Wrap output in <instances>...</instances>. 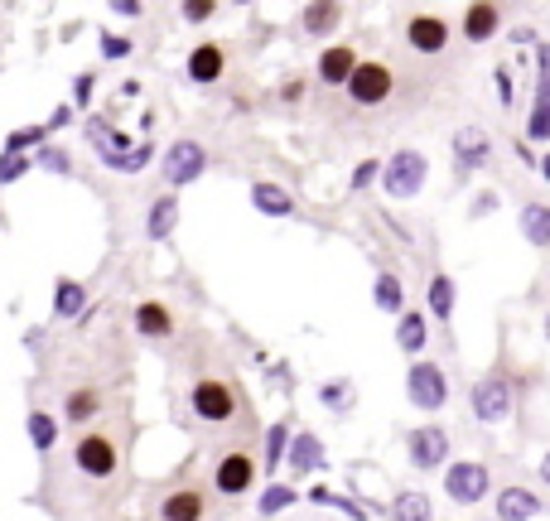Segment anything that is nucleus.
<instances>
[{
	"label": "nucleus",
	"instance_id": "17",
	"mask_svg": "<svg viewBox=\"0 0 550 521\" xmlns=\"http://www.w3.org/2000/svg\"><path fill=\"white\" fill-rule=\"evenodd\" d=\"M353 68H358V54H353L348 44H333V49H324V54H319V63H314V73H319V83H324V87H343Z\"/></svg>",
	"mask_w": 550,
	"mask_h": 521
},
{
	"label": "nucleus",
	"instance_id": "35",
	"mask_svg": "<svg viewBox=\"0 0 550 521\" xmlns=\"http://www.w3.org/2000/svg\"><path fill=\"white\" fill-rule=\"evenodd\" d=\"M319 401H324L329 411H348V406H353V386L348 382H324L319 386Z\"/></svg>",
	"mask_w": 550,
	"mask_h": 521
},
{
	"label": "nucleus",
	"instance_id": "5",
	"mask_svg": "<svg viewBox=\"0 0 550 521\" xmlns=\"http://www.w3.org/2000/svg\"><path fill=\"white\" fill-rule=\"evenodd\" d=\"M406 459L420 473L444 468V459H449V430L444 425H415L411 435H406Z\"/></svg>",
	"mask_w": 550,
	"mask_h": 521
},
{
	"label": "nucleus",
	"instance_id": "8",
	"mask_svg": "<svg viewBox=\"0 0 550 521\" xmlns=\"http://www.w3.org/2000/svg\"><path fill=\"white\" fill-rule=\"evenodd\" d=\"M193 415L208 420V425H227V420L237 415V396H232V386L218 382V377H203V382L193 386Z\"/></svg>",
	"mask_w": 550,
	"mask_h": 521
},
{
	"label": "nucleus",
	"instance_id": "38",
	"mask_svg": "<svg viewBox=\"0 0 550 521\" xmlns=\"http://www.w3.org/2000/svg\"><path fill=\"white\" fill-rule=\"evenodd\" d=\"M213 15H218V0H189L184 5V20H193V25L198 20H213Z\"/></svg>",
	"mask_w": 550,
	"mask_h": 521
},
{
	"label": "nucleus",
	"instance_id": "39",
	"mask_svg": "<svg viewBox=\"0 0 550 521\" xmlns=\"http://www.w3.org/2000/svg\"><path fill=\"white\" fill-rule=\"evenodd\" d=\"M25 155H5V160H0V184H10V179H20V174H25Z\"/></svg>",
	"mask_w": 550,
	"mask_h": 521
},
{
	"label": "nucleus",
	"instance_id": "19",
	"mask_svg": "<svg viewBox=\"0 0 550 521\" xmlns=\"http://www.w3.org/2000/svg\"><path fill=\"white\" fill-rule=\"evenodd\" d=\"M160 521H203V493L198 488H174L160 502Z\"/></svg>",
	"mask_w": 550,
	"mask_h": 521
},
{
	"label": "nucleus",
	"instance_id": "43",
	"mask_svg": "<svg viewBox=\"0 0 550 521\" xmlns=\"http://www.w3.org/2000/svg\"><path fill=\"white\" fill-rule=\"evenodd\" d=\"M44 165H49V169H68V155H63V150H44Z\"/></svg>",
	"mask_w": 550,
	"mask_h": 521
},
{
	"label": "nucleus",
	"instance_id": "2",
	"mask_svg": "<svg viewBox=\"0 0 550 521\" xmlns=\"http://www.w3.org/2000/svg\"><path fill=\"white\" fill-rule=\"evenodd\" d=\"M377 179H382L386 198H415V193L425 189V179H430V160H425L415 145H406V150H396V155L386 160Z\"/></svg>",
	"mask_w": 550,
	"mask_h": 521
},
{
	"label": "nucleus",
	"instance_id": "6",
	"mask_svg": "<svg viewBox=\"0 0 550 521\" xmlns=\"http://www.w3.org/2000/svg\"><path fill=\"white\" fill-rule=\"evenodd\" d=\"M348 97L358 102V107H382L386 97H391V87H396V78H391V68L386 63H362L358 58V68L348 73Z\"/></svg>",
	"mask_w": 550,
	"mask_h": 521
},
{
	"label": "nucleus",
	"instance_id": "11",
	"mask_svg": "<svg viewBox=\"0 0 550 521\" xmlns=\"http://www.w3.org/2000/svg\"><path fill=\"white\" fill-rule=\"evenodd\" d=\"M251 483H256V459L242 454V449L222 454L218 473H213V488H218L222 497H242V493H251Z\"/></svg>",
	"mask_w": 550,
	"mask_h": 521
},
{
	"label": "nucleus",
	"instance_id": "46",
	"mask_svg": "<svg viewBox=\"0 0 550 521\" xmlns=\"http://www.w3.org/2000/svg\"><path fill=\"white\" fill-rule=\"evenodd\" d=\"M517 160H522V165H536V155H531V145H526V140H517Z\"/></svg>",
	"mask_w": 550,
	"mask_h": 521
},
{
	"label": "nucleus",
	"instance_id": "30",
	"mask_svg": "<svg viewBox=\"0 0 550 521\" xmlns=\"http://www.w3.org/2000/svg\"><path fill=\"white\" fill-rule=\"evenodd\" d=\"M102 411V396L92 391V386H78V391H68V401H63V415L73 420V425H87L92 415Z\"/></svg>",
	"mask_w": 550,
	"mask_h": 521
},
{
	"label": "nucleus",
	"instance_id": "15",
	"mask_svg": "<svg viewBox=\"0 0 550 521\" xmlns=\"http://www.w3.org/2000/svg\"><path fill=\"white\" fill-rule=\"evenodd\" d=\"M406 44H411L415 54H444V44H449V25L435 20V15H415L411 25H406Z\"/></svg>",
	"mask_w": 550,
	"mask_h": 521
},
{
	"label": "nucleus",
	"instance_id": "37",
	"mask_svg": "<svg viewBox=\"0 0 550 521\" xmlns=\"http://www.w3.org/2000/svg\"><path fill=\"white\" fill-rule=\"evenodd\" d=\"M377 174H382V160H362V165L353 169V179H348V189L362 193L367 184H372V179H377Z\"/></svg>",
	"mask_w": 550,
	"mask_h": 521
},
{
	"label": "nucleus",
	"instance_id": "22",
	"mask_svg": "<svg viewBox=\"0 0 550 521\" xmlns=\"http://www.w3.org/2000/svg\"><path fill=\"white\" fill-rule=\"evenodd\" d=\"M136 333H145V338H169V333H174V314H169L160 300L136 304Z\"/></svg>",
	"mask_w": 550,
	"mask_h": 521
},
{
	"label": "nucleus",
	"instance_id": "23",
	"mask_svg": "<svg viewBox=\"0 0 550 521\" xmlns=\"http://www.w3.org/2000/svg\"><path fill=\"white\" fill-rule=\"evenodd\" d=\"M304 34H314V39H324V34H333L338 29V20H343V10L333 5V0H314V5H304Z\"/></svg>",
	"mask_w": 550,
	"mask_h": 521
},
{
	"label": "nucleus",
	"instance_id": "14",
	"mask_svg": "<svg viewBox=\"0 0 550 521\" xmlns=\"http://www.w3.org/2000/svg\"><path fill=\"white\" fill-rule=\"evenodd\" d=\"M87 136H92V145L102 150V160H107L111 169H126V160L136 155V140L121 136V131H111L107 121H92V126H87Z\"/></svg>",
	"mask_w": 550,
	"mask_h": 521
},
{
	"label": "nucleus",
	"instance_id": "45",
	"mask_svg": "<svg viewBox=\"0 0 550 521\" xmlns=\"http://www.w3.org/2000/svg\"><path fill=\"white\" fill-rule=\"evenodd\" d=\"M300 92H304V83H285V87H280V97H285V102H300Z\"/></svg>",
	"mask_w": 550,
	"mask_h": 521
},
{
	"label": "nucleus",
	"instance_id": "42",
	"mask_svg": "<svg viewBox=\"0 0 550 521\" xmlns=\"http://www.w3.org/2000/svg\"><path fill=\"white\" fill-rule=\"evenodd\" d=\"M102 49H107V58L131 54V44H126V39H116V34H107V39H102Z\"/></svg>",
	"mask_w": 550,
	"mask_h": 521
},
{
	"label": "nucleus",
	"instance_id": "33",
	"mask_svg": "<svg viewBox=\"0 0 550 521\" xmlns=\"http://www.w3.org/2000/svg\"><path fill=\"white\" fill-rule=\"evenodd\" d=\"M87 304V290L78 285V280H58V295H54V309L63 314V319H73L78 309Z\"/></svg>",
	"mask_w": 550,
	"mask_h": 521
},
{
	"label": "nucleus",
	"instance_id": "26",
	"mask_svg": "<svg viewBox=\"0 0 550 521\" xmlns=\"http://www.w3.org/2000/svg\"><path fill=\"white\" fill-rule=\"evenodd\" d=\"M454 280L449 275H430V290H425V304H430V314L440 319V324H449L454 319Z\"/></svg>",
	"mask_w": 550,
	"mask_h": 521
},
{
	"label": "nucleus",
	"instance_id": "47",
	"mask_svg": "<svg viewBox=\"0 0 550 521\" xmlns=\"http://www.w3.org/2000/svg\"><path fill=\"white\" fill-rule=\"evenodd\" d=\"M536 169L546 174V184H550V150H546V155H536Z\"/></svg>",
	"mask_w": 550,
	"mask_h": 521
},
{
	"label": "nucleus",
	"instance_id": "44",
	"mask_svg": "<svg viewBox=\"0 0 550 521\" xmlns=\"http://www.w3.org/2000/svg\"><path fill=\"white\" fill-rule=\"evenodd\" d=\"M116 15H126V20H136V15H140V0H116Z\"/></svg>",
	"mask_w": 550,
	"mask_h": 521
},
{
	"label": "nucleus",
	"instance_id": "49",
	"mask_svg": "<svg viewBox=\"0 0 550 521\" xmlns=\"http://www.w3.org/2000/svg\"><path fill=\"white\" fill-rule=\"evenodd\" d=\"M541 333H546V343H550V314H546V324H541Z\"/></svg>",
	"mask_w": 550,
	"mask_h": 521
},
{
	"label": "nucleus",
	"instance_id": "31",
	"mask_svg": "<svg viewBox=\"0 0 550 521\" xmlns=\"http://www.w3.org/2000/svg\"><path fill=\"white\" fill-rule=\"evenodd\" d=\"M295 502H300V493H295L290 483H266L261 497H256V512H261V517H275V512H285V507H295Z\"/></svg>",
	"mask_w": 550,
	"mask_h": 521
},
{
	"label": "nucleus",
	"instance_id": "29",
	"mask_svg": "<svg viewBox=\"0 0 550 521\" xmlns=\"http://www.w3.org/2000/svg\"><path fill=\"white\" fill-rule=\"evenodd\" d=\"M497 5H468V15H464V34L473 39V44H483V39H493L497 34Z\"/></svg>",
	"mask_w": 550,
	"mask_h": 521
},
{
	"label": "nucleus",
	"instance_id": "20",
	"mask_svg": "<svg viewBox=\"0 0 550 521\" xmlns=\"http://www.w3.org/2000/svg\"><path fill=\"white\" fill-rule=\"evenodd\" d=\"M222 73H227V54H222L218 44H198L189 54V78L193 83H218Z\"/></svg>",
	"mask_w": 550,
	"mask_h": 521
},
{
	"label": "nucleus",
	"instance_id": "41",
	"mask_svg": "<svg viewBox=\"0 0 550 521\" xmlns=\"http://www.w3.org/2000/svg\"><path fill=\"white\" fill-rule=\"evenodd\" d=\"M493 83H497V97H502V107H512V73H507V68H497Z\"/></svg>",
	"mask_w": 550,
	"mask_h": 521
},
{
	"label": "nucleus",
	"instance_id": "21",
	"mask_svg": "<svg viewBox=\"0 0 550 521\" xmlns=\"http://www.w3.org/2000/svg\"><path fill=\"white\" fill-rule=\"evenodd\" d=\"M386 512H391V521H435V507H430V497L420 488H401Z\"/></svg>",
	"mask_w": 550,
	"mask_h": 521
},
{
	"label": "nucleus",
	"instance_id": "27",
	"mask_svg": "<svg viewBox=\"0 0 550 521\" xmlns=\"http://www.w3.org/2000/svg\"><path fill=\"white\" fill-rule=\"evenodd\" d=\"M372 300H377V309H382V314H396V319H401V314H406V285H401L391 271H382V275H377Z\"/></svg>",
	"mask_w": 550,
	"mask_h": 521
},
{
	"label": "nucleus",
	"instance_id": "1",
	"mask_svg": "<svg viewBox=\"0 0 550 521\" xmlns=\"http://www.w3.org/2000/svg\"><path fill=\"white\" fill-rule=\"evenodd\" d=\"M512 406H517V391L502 372H488V377H478L468 386V411H473L478 425H502L512 415Z\"/></svg>",
	"mask_w": 550,
	"mask_h": 521
},
{
	"label": "nucleus",
	"instance_id": "12",
	"mask_svg": "<svg viewBox=\"0 0 550 521\" xmlns=\"http://www.w3.org/2000/svg\"><path fill=\"white\" fill-rule=\"evenodd\" d=\"M73 464L83 468L87 478H111L121 459H116V444H111L107 435H83L78 449H73Z\"/></svg>",
	"mask_w": 550,
	"mask_h": 521
},
{
	"label": "nucleus",
	"instance_id": "16",
	"mask_svg": "<svg viewBox=\"0 0 550 521\" xmlns=\"http://www.w3.org/2000/svg\"><path fill=\"white\" fill-rule=\"evenodd\" d=\"M251 208L261 218H295V198L280 189V184H271V179H256L251 184Z\"/></svg>",
	"mask_w": 550,
	"mask_h": 521
},
{
	"label": "nucleus",
	"instance_id": "25",
	"mask_svg": "<svg viewBox=\"0 0 550 521\" xmlns=\"http://www.w3.org/2000/svg\"><path fill=\"white\" fill-rule=\"evenodd\" d=\"M522 237L531 247H550V203H526L522 208Z\"/></svg>",
	"mask_w": 550,
	"mask_h": 521
},
{
	"label": "nucleus",
	"instance_id": "34",
	"mask_svg": "<svg viewBox=\"0 0 550 521\" xmlns=\"http://www.w3.org/2000/svg\"><path fill=\"white\" fill-rule=\"evenodd\" d=\"M309 502H319V507H338V512H348L353 521H367V507H362V502H353V497H338V493H329V488H314V493H309Z\"/></svg>",
	"mask_w": 550,
	"mask_h": 521
},
{
	"label": "nucleus",
	"instance_id": "24",
	"mask_svg": "<svg viewBox=\"0 0 550 521\" xmlns=\"http://www.w3.org/2000/svg\"><path fill=\"white\" fill-rule=\"evenodd\" d=\"M174 222H179V198H174V193H165V198H155V208H150L145 237H150V242H165L169 232H174Z\"/></svg>",
	"mask_w": 550,
	"mask_h": 521
},
{
	"label": "nucleus",
	"instance_id": "32",
	"mask_svg": "<svg viewBox=\"0 0 550 521\" xmlns=\"http://www.w3.org/2000/svg\"><path fill=\"white\" fill-rule=\"evenodd\" d=\"M285 444H290V425L285 420H275L271 430H266V454H261V468H280L285 464Z\"/></svg>",
	"mask_w": 550,
	"mask_h": 521
},
{
	"label": "nucleus",
	"instance_id": "28",
	"mask_svg": "<svg viewBox=\"0 0 550 521\" xmlns=\"http://www.w3.org/2000/svg\"><path fill=\"white\" fill-rule=\"evenodd\" d=\"M425 338H430V333H425V314L406 309V314L396 319V348H401V353H420Z\"/></svg>",
	"mask_w": 550,
	"mask_h": 521
},
{
	"label": "nucleus",
	"instance_id": "18",
	"mask_svg": "<svg viewBox=\"0 0 550 521\" xmlns=\"http://www.w3.org/2000/svg\"><path fill=\"white\" fill-rule=\"evenodd\" d=\"M541 517V497L531 488H502L497 493V521H531Z\"/></svg>",
	"mask_w": 550,
	"mask_h": 521
},
{
	"label": "nucleus",
	"instance_id": "13",
	"mask_svg": "<svg viewBox=\"0 0 550 521\" xmlns=\"http://www.w3.org/2000/svg\"><path fill=\"white\" fill-rule=\"evenodd\" d=\"M285 454H290V473H295V478H304V473H314V468L329 464V454H324V444H319L314 430H295L290 444H285Z\"/></svg>",
	"mask_w": 550,
	"mask_h": 521
},
{
	"label": "nucleus",
	"instance_id": "36",
	"mask_svg": "<svg viewBox=\"0 0 550 521\" xmlns=\"http://www.w3.org/2000/svg\"><path fill=\"white\" fill-rule=\"evenodd\" d=\"M29 435H34L39 449H54V420H49L44 411H34V415H29Z\"/></svg>",
	"mask_w": 550,
	"mask_h": 521
},
{
	"label": "nucleus",
	"instance_id": "7",
	"mask_svg": "<svg viewBox=\"0 0 550 521\" xmlns=\"http://www.w3.org/2000/svg\"><path fill=\"white\" fill-rule=\"evenodd\" d=\"M203 169H208V150L198 145V140H174L165 150V179L174 189H189L203 179Z\"/></svg>",
	"mask_w": 550,
	"mask_h": 521
},
{
	"label": "nucleus",
	"instance_id": "48",
	"mask_svg": "<svg viewBox=\"0 0 550 521\" xmlns=\"http://www.w3.org/2000/svg\"><path fill=\"white\" fill-rule=\"evenodd\" d=\"M541 483L550 488V449H546V459H541Z\"/></svg>",
	"mask_w": 550,
	"mask_h": 521
},
{
	"label": "nucleus",
	"instance_id": "40",
	"mask_svg": "<svg viewBox=\"0 0 550 521\" xmlns=\"http://www.w3.org/2000/svg\"><path fill=\"white\" fill-rule=\"evenodd\" d=\"M34 140H44V131H34V126H29V131H15V136H10V155H20V150L34 145Z\"/></svg>",
	"mask_w": 550,
	"mask_h": 521
},
{
	"label": "nucleus",
	"instance_id": "3",
	"mask_svg": "<svg viewBox=\"0 0 550 521\" xmlns=\"http://www.w3.org/2000/svg\"><path fill=\"white\" fill-rule=\"evenodd\" d=\"M488 488H493V473L478 459H459V464L444 468V497L459 502V507H478L488 497Z\"/></svg>",
	"mask_w": 550,
	"mask_h": 521
},
{
	"label": "nucleus",
	"instance_id": "10",
	"mask_svg": "<svg viewBox=\"0 0 550 521\" xmlns=\"http://www.w3.org/2000/svg\"><path fill=\"white\" fill-rule=\"evenodd\" d=\"M449 145H454V165H459V174H473V169H483L493 160V136H488L483 126H459Z\"/></svg>",
	"mask_w": 550,
	"mask_h": 521
},
{
	"label": "nucleus",
	"instance_id": "4",
	"mask_svg": "<svg viewBox=\"0 0 550 521\" xmlns=\"http://www.w3.org/2000/svg\"><path fill=\"white\" fill-rule=\"evenodd\" d=\"M406 396H411L415 411H444L449 401V377H444L440 362H415L406 372Z\"/></svg>",
	"mask_w": 550,
	"mask_h": 521
},
{
	"label": "nucleus",
	"instance_id": "9",
	"mask_svg": "<svg viewBox=\"0 0 550 521\" xmlns=\"http://www.w3.org/2000/svg\"><path fill=\"white\" fill-rule=\"evenodd\" d=\"M526 140H550V44H536V102L526 116Z\"/></svg>",
	"mask_w": 550,
	"mask_h": 521
}]
</instances>
